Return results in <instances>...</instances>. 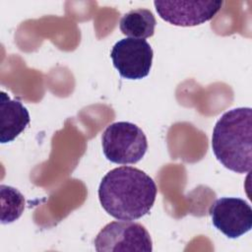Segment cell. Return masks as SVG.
<instances>
[{
  "label": "cell",
  "instance_id": "cell-1",
  "mask_svg": "<svg viewBox=\"0 0 252 252\" xmlns=\"http://www.w3.org/2000/svg\"><path fill=\"white\" fill-rule=\"evenodd\" d=\"M157 185L143 170L120 166L108 171L98 186L103 210L116 220H134L150 213L157 197Z\"/></svg>",
  "mask_w": 252,
  "mask_h": 252
},
{
  "label": "cell",
  "instance_id": "cell-2",
  "mask_svg": "<svg viewBox=\"0 0 252 252\" xmlns=\"http://www.w3.org/2000/svg\"><path fill=\"white\" fill-rule=\"evenodd\" d=\"M217 159L227 169L246 173L252 166V109L237 107L224 112L212 135Z\"/></svg>",
  "mask_w": 252,
  "mask_h": 252
},
{
  "label": "cell",
  "instance_id": "cell-3",
  "mask_svg": "<svg viewBox=\"0 0 252 252\" xmlns=\"http://www.w3.org/2000/svg\"><path fill=\"white\" fill-rule=\"evenodd\" d=\"M105 158L118 164H133L140 161L147 150V137L137 125L119 121L106 127L101 136Z\"/></svg>",
  "mask_w": 252,
  "mask_h": 252
},
{
  "label": "cell",
  "instance_id": "cell-4",
  "mask_svg": "<svg viewBox=\"0 0 252 252\" xmlns=\"http://www.w3.org/2000/svg\"><path fill=\"white\" fill-rule=\"evenodd\" d=\"M98 252L153 251L150 233L144 225L131 220H118L107 223L94 238Z\"/></svg>",
  "mask_w": 252,
  "mask_h": 252
},
{
  "label": "cell",
  "instance_id": "cell-5",
  "mask_svg": "<svg viewBox=\"0 0 252 252\" xmlns=\"http://www.w3.org/2000/svg\"><path fill=\"white\" fill-rule=\"evenodd\" d=\"M110 57L122 78L140 80L149 75L154 52L146 39L127 37L113 45Z\"/></svg>",
  "mask_w": 252,
  "mask_h": 252
},
{
  "label": "cell",
  "instance_id": "cell-6",
  "mask_svg": "<svg viewBox=\"0 0 252 252\" xmlns=\"http://www.w3.org/2000/svg\"><path fill=\"white\" fill-rule=\"evenodd\" d=\"M209 214L215 227L228 238H238L252 227V209L240 198H220L212 204Z\"/></svg>",
  "mask_w": 252,
  "mask_h": 252
},
{
  "label": "cell",
  "instance_id": "cell-7",
  "mask_svg": "<svg viewBox=\"0 0 252 252\" xmlns=\"http://www.w3.org/2000/svg\"><path fill=\"white\" fill-rule=\"evenodd\" d=\"M158 16L178 27H194L212 20L222 6V1H155Z\"/></svg>",
  "mask_w": 252,
  "mask_h": 252
},
{
  "label": "cell",
  "instance_id": "cell-8",
  "mask_svg": "<svg viewBox=\"0 0 252 252\" xmlns=\"http://www.w3.org/2000/svg\"><path fill=\"white\" fill-rule=\"evenodd\" d=\"M30 113L23 103L0 93V142L10 143L29 125Z\"/></svg>",
  "mask_w": 252,
  "mask_h": 252
},
{
  "label": "cell",
  "instance_id": "cell-9",
  "mask_svg": "<svg viewBox=\"0 0 252 252\" xmlns=\"http://www.w3.org/2000/svg\"><path fill=\"white\" fill-rule=\"evenodd\" d=\"M157 25L154 14L148 9H135L126 13L120 20L119 28L124 35L144 39L153 36Z\"/></svg>",
  "mask_w": 252,
  "mask_h": 252
},
{
  "label": "cell",
  "instance_id": "cell-10",
  "mask_svg": "<svg viewBox=\"0 0 252 252\" xmlns=\"http://www.w3.org/2000/svg\"><path fill=\"white\" fill-rule=\"evenodd\" d=\"M1 192V222L10 223L18 220L25 209V199L20 191L7 186H0Z\"/></svg>",
  "mask_w": 252,
  "mask_h": 252
}]
</instances>
